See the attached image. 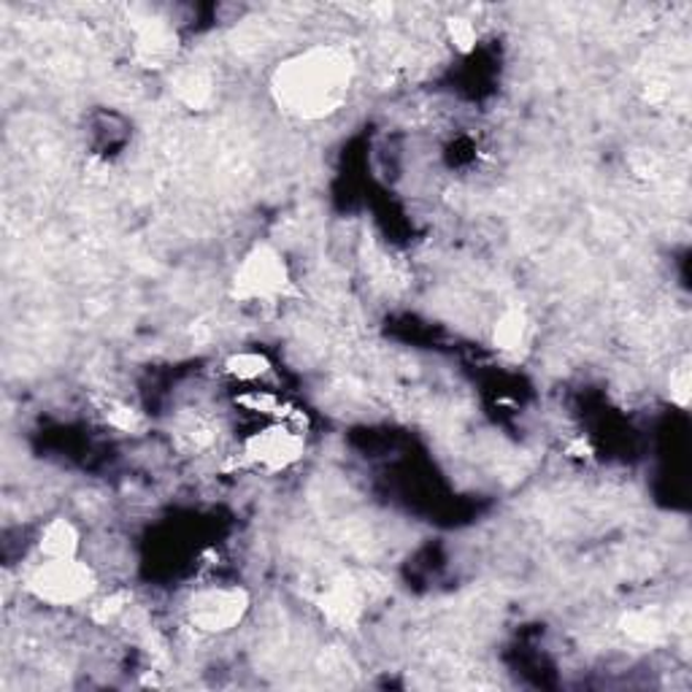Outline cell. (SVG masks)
Segmentation results:
<instances>
[{
	"label": "cell",
	"mask_w": 692,
	"mask_h": 692,
	"mask_svg": "<svg viewBox=\"0 0 692 692\" xmlns=\"http://www.w3.org/2000/svg\"><path fill=\"white\" fill-rule=\"evenodd\" d=\"M355 82V60L342 46H312L276 69L271 93L297 119H325L346 103Z\"/></svg>",
	"instance_id": "obj_1"
},
{
	"label": "cell",
	"mask_w": 692,
	"mask_h": 692,
	"mask_svg": "<svg viewBox=\"0 0 692 692\" xmlns=\"http://www.w3.org/2000/svg\"><path fill=\"white\" fill-rule=\"evenodd\" d=\"M360 606H363L360 590H357L352 581H338V585H333L331 590L325 593V598H322V611H325V617L336 625L355 622L357 615H360Z\"/></svg>",
	"instance_id": "obj_8"
},
{
	"label": "cell",
	"mask_w": 692,
	"mask_h": 692,
	"mask_svg": "<svg viewBox=\"0 0 692 692\" xmlns=\"http://www.w3.org/2000/svg\"><path fill=\"white\" fill-rule=\"evenodd\" d=\"M690 387H692L690 363L682 360L677 368H671V398L677 400L682 409L688 406V400H690Z\"/></svg>",
	"instance_id": "obj_12"
},
{
	"label": "cell",
	"mask_w": 692,
	"mask_h": 692,
	"mask_svg": "<svg viewBox=\"0 0 692 692\" xmlns=\"http://www.w3.org/2000/svg\"><path fill=\"white\" fill-rule=\"evenodd\" d=\"M303 449H306L303 428L293 424V420H273L265 428L247 436L244 444H241V460L249 469L279 473L293 469L303 458Z\"/></svg>",
	"instance_id": "obj_4"
},
{
	"label": "cell",
	"mask_w": 692,
	"mask_h": 692,
	"mask_svg": "<svg viewBox=\"0 0 692 692\" xmlns=\"http://www.w3.org/2000/svg\"><path fill=\"white\" fill-rule=\"evenodd\" d=\"M25 590L39 604L54 606V609H69L90 600L98 590V576L95 568L87 566L78 557H57V560L35 563L25 576Z\"/></svg>",
	"instance_id": "obj_2"
},
{
	"label": "cell",
	"mask_w": 692,
	"mask_h": 692,
	"mask_svg": "<svg viewBox=\"0 0 692 692\" xmlns=\"http://www.w3.org/2000/svg\"><path fill=\"white\" fill-rule=\"evenodd\" d=\"M176 54V35L166 22H147L136 35V57L149 69H162Z\"/></svg>",
	"instance_id": "obj_7"
},
{
	"label": "cell",
	"mask_w": 692,
	"mask_h": 692,
	"mask_svg": "<svg viewBox=\"0 0 692 692\" xmlns=\"http://www.w3.org/2000/svg\"><path fill=\"white\" fill-rule=\"evenodd\" d=\"M290 287L293 282H290L287 263L271 244H254L233 273V297L241 303L271 306L282 301Z\"/></svg>",
	"instance_id": "obj_3"
},
{
	"label": "cell",
	"mask_w": 692,
	"mask_h": 692,
	"mask_svg": "<svg viewBox=\"0 0 692 692\" xmlns=\"http://www.w3.org/2000/svg\"><path fill=\"white\" fill-rule=\"evenodd\" d=\"M224 374L233 376L235 381H244V385H254V381L265 379L271 374V363L260 352H239V355L228 357Z\"/></svg>",
	"instance_id": "obj_10"
},
{
	"label": "cell",
	"mask_w": 692,
	"mask_h": 692,
	"mask_svg": "<svg viewBox=\"0 0 692 692\" xmlns=\"http://www.w3.org/2000/svg\"><path fill=\"white\" fill-rule=\"evenodd\" d=\"M82 536L78 527L69 517H52L46 525H41L35 549L44 560H57V557H78Z\"/></svg>",
	"instance_id": "obj_6"
},
{
	"label": "cell",
	"mask_w": 692,
	"mask_h": 692,
	"mask_svg": "<svg viewBox=\"0 0 692 692\" xmlns=\"http://www.w3.org/2000/svg\"><path fill=\"white\" fill-rule=\"evenodd\" d=\"M249 609V595L239 585L200 587L187 600V619L203 633H228Z\"/></svg>",
	"instance_id": "obj_5"
},
{
	"label": "cell",
	"mask_w": 692,
	"mask_h": 692,
	"mask_svg": "<svg viewBox=\"0 0 692 692\" xmlns=\"http://www.w3.org/2000/svg\"><path fill=\"white\" fill-rule=\"evenodd\" d=\"M447 33L460 52H471L476 46V28H473L471 20L454 17V20L447 22Z\"/></svg>",
	"instance_id": "obj_11"
},
{
	"label": "cell",
	"mask_w": 692,
	"mask_h": 692,
	"mask_svg": "<svg viewBox=\"0 0 692 692\" xmlns=\"http://www.w3.org/2000/svg\"><path fill=\"white\" fill-rule=\"evenodd\" d=\"M527 338V317L520 308H506L495 322L493 342L501 352H520Z\"/></svg>",
	"instance_id": "obj_9"
}]
</instances>
